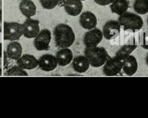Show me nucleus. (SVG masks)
Returning <instances> with one entry per match:
<instances>
[{
  "label": "nucleus",
  "mask_w": 148,
  "mask_h": 118,
  "mask_svg": "<svg viewBox=\"0 0 148 118\" xmlns=\"http://www.w3.org/2000/svg\"><path fill=\"white\" fill-rule=\"evenodd\" d=\"M53 35L56 46L68 48L75 40V33L72 28L65 24H59L54 29Z\"/></svg>",
  "instance_id": "1"
},
{
  "label": "nucleus",
  "mask_w": 148,
  "mask_h": 118,
  "mask_svg": "<svg viewBox=\"0 0 148 118\" xmlns=\"http://www.w3.org/2000/svg\"><path fill=\"white\" fill-rule=\"evenodd\" d=\"M84 56L93 67H99L103 65L110 57L106 50L103 47H86L84 51Z\"/></svg>",
  "instance_id": "2"
},
{
  "label": "nucleus",
  "mask_w": 148,
  "mask_h": 118,
  "mask_svg": "<svg viewBox=\"0 0 148 118\" xmlns=\"http://www.w3.org/2000/svg\"><path fill=\"white\" fill-rule=\"evenodd\" d=\"M118 21L123 26L125 31L130 30L133 32L140 30L143 25V20L140 16L127 12L119 16Z\"/></svg>",
  "instance_id": "3"
},
{
  "label": "nucleus",
  "mask_w": 148,
  "mask_h": 118,
  "mask_svg": "<svg viewBox=\"0 0 148 118\" xmlns=\"http://www.w3.org/2000/svg\"><path fill=\"white\" fill-rule=\"evenodd\" d=\"M4 40L14 41L19 39L23 35L22 24L16 22L4 23Z\"/></svg>",
  "instance_id": "4"
},
{
  "label": "nucleus",
  "mask_w": 148,
  "mask_h": 118,
  "mask_svg": "<svg viewBox=\"0 0 148 118\" xmlns=\"http://www.w3.org/2000/svg\"><path fill=\"white\" fill-rule=\"evenodd\" d=\"M51 35L50 31L47 29L40 31L36 36L34 41V45L37 50H48L50 48L49 43L51 41Z\"/></svg>",
  "instance_id": "5"
},
{
  "label": "nucleus",
  "mask_w": 148,
  "mask_h": 118,
  "mask_svg": "<svg viewBox=\"0 0 148 118\" xmlns=\"http://www.w3.org/2000/svg\"><path fill=\"white\" fill-rule=\"evenodd\" d=\"M123 67L122 61L117 58L116 56L112 58L109 57L103 68V72L106 76H116L119 74Z\"/></svg>",
  "instance_id": "6"
},
{
  "label": "nucleus",
  "mask_w": 148,
  "mask_h": 118,
  "mask_svg": "<svg viewBox=\"0 0 148 118\" xmlns=\"http://www.w3.org/2000/svg\"><path fill=\"white\" fill-rule=\"evenodd\" d=\"M39 21L38 20L27 18L25 21L22 24L23 35L27 38H33L39 32Z\"/></svg>",
  "instance_id": "7"
},
{
  "label": "nucleus",
  "mask_w": 148,
  "mask_h": 118,
  "mask_svg": "<svg viewBox=\"0 0 148 118\" xmlns=\"http://www.w3.org/2000/svg\"><path fill=\"white\" fill-rule=\"evenodd\" d=\"M103 38L102 31L98 28L92 29L87 32L83 39L84 44L86 47L97 46Z\"/></svg>",
  "instance_id": "8"
},
{
  "label": "nucleus",
  "mask_w": 148,
  "mask_h": 118,
  "mask_svg": "<svg viewBox=\"0 0 148 118\" xmlns=\"http://www.w3.org/2000/svg\"><path fill=\"white\" fill-rule=\"evenodd\" d=\"M120 27L121 25L118 21L109 20L103 26V35L106 39L109 40L120 34Z\"/></svg>",
  "instance_id": "9"
},
{
  "label": "nucleus",
  "mask_w": 148,
  "mask_h": 118,
  "mask_svg": "<svg viewBox=\"0 0 148 118\" xmlns=\"http://www.w3.org/2000/svg\"><path fill=\"white\" fill-rule=\"evenodd\" d=\"M57 64L58 63L56 57L51 54H44L38 60L39 68L46 72L53 71L57 67Z\"/></svg>",
  "instance_id": "10"
},
{
  "label": "nucleus",
  "mask_w": 148,
  "mask_h": 118,
  "mask_svg": "<svg viewBox=\"0 0 148 118\" xmlns=\"http://www.w3.org/2000/svg\"><path fill=\"white\" fill-rule=\"evenodd\" d=\"M79 23L83 28L91 30L95 28L97 25V17L94 13L90 11L84 12L80 16Z\"/></svg>",
  "instance_id": "11"
},
{
  "label": "nucleus",
  "mask_w": 148,
  "mask_h": 118,
  "mask_svg": "<svg viewBox=\"0 0 148 118\" xmlns=\"http://www.w3.org/2000/svg\"><path fill=\"white\" fill-rule=\"evenodd\" d=\"M63 6L65 12L72 16L79 15L83 9V3L80 0H65Z\"/></svg>",
  "instance_id": "12"
},
{
  "label": "nucleus",
  "mask_w": 148,
  "mask_h": 118,
  "mask_svg": "<svg viewBox=\"0 0 148 118\" xmlns=\"http://www.w3.org/2000/svg\"><path fill=\"white\" fill-rule=\"evenodd\" d=\"M17 64L23 69H32L38 65V60L32 55L24 54L17 60Z\"/></svg>",
  "instance_id": "13"
},
{
  "label": "nucleus",
  "mask_w": 148,
  "mask_h": 118,
  "mask_svg": "<svg viewBox=\"0 0 148 118\" xmlns=\"http://www.w3.org/2000/svg\"><path fill=\"white\" fill-rule=\"evenodd\" d=\"M57 63L60 66L64 67L71 63L73 59V53L68 48H62L56 54Z\"/></svg>",
  "instance_id": "14"
},
{
  "label": "nucleus",
  "mask_w": 148,
  "mask_h": 118,
  "mask_svg": "<svg viewBox=\"0 0 148 118\" xmlns=\"http://www.w3.org/2000/svg\"><path fill=\"white\" fill-rule=\"evenodd\" d=\"M123 61L122 68L124 73L128 76H132L135 74L138 69V62L135 57L130 55Z\"/></svg>",
  "instance_id": "15"
},
{
  "label": "nucleus",
  "mask_w": 148,
  "mask_h": 118,
  "mask_svg": "<svg viewBox=\"0 0 148 118\" xmlns=\"http://www.w3.org/2000/svg\"><path fill=\"white\" fill-rule=\"evenodd\" d=\"M90 62L87 58L84 56H77L72 61L73 69L78 73H84L90 67Z\"/></svg>",
  "instance_id": "16"
},
{
  "label": "nucleus",
  "mask_w": 148,
  "mask_h": 118,
  "mask_svg": "<svg viewBox=\"0 0 148 118\" xmlns=\"http://www.w3.org/2000/svg\"><path fill=\"white\" fill-rule=\"evenodd\" d=\"M19 8L22 14L27 18L34 16L36 13V6L32 0H22L20 3Z\"/></svg>",
  "instance_id": "17"
},
{
  "label": "nucleus",
  "mask_w": 148,
  "mask_h": 118,
  "mask_svg": "<svg viewBox=\"0 0 148 118\" xmlns=\"http://www.w3.org/2000/svg\"><path fill=\"white\" fill-rule=\"evenodd\" d=\"M111 3L110 8L112 12L119 16L126 12L130 6L128 0H113Z\"/></svg>",
  "instance_id": "18"
},
{
  "label": "nucleus",
  "mask_w": 148,
  "mask_h": 118,
  "mask_svg": "<svg viewBox=\"0 0 148 118\" xmlns=\"http://www.w3.org/2000/svg\"><path fill=\"white\" fill-rule=\"evenodd\" d=\"M6 53L8 57L17 60L22 54L21 45L18 42L13 41L9 43L7 46Z\"/></svg>",
  "instance_id": "19"
},
{
  "label": "nucleus",
  "mask_w": 148,
  "mask_h": 118,
  "mask_svg": "<svg viewBox=\"0 0 148 118\" xmlns=\"http://www.w3.org/2000/svg\"><path fill=\"white\" fill-rule=\"evenodd\" d=\"M137 45H128L123 46L116 53V57L123 61L136 48Z\"/></svg>",
  "instance_id": "20"
},
{
  "label": "nucleus",
  "mask_w": 148,
  "mask_h": 118,
  "mask_svg": "<svg viewBox=\"0 0 148 118\" xmlns=\"http://www.w3.org/2000/svg\"><path fill=\"white\" fill-rule=\"evenodd\" d=\"M133 8L136 13L145 14L148 13V0H135Z\"/></svg>",
  "instance_id": "21"
},
{
  "label": "nucleus",
  "mask_w": 148,
  "mask_h": 118,
  "mask_svg": "<svg viewBox=\"0 0 148 118\" xmlns=\"http://www.w3.org/2000/svg\"><path fill=\"white\" fill-rule=\"evenodd\" d=\"M7 76H28V73L18 65L12 67L6 73Z\"/></svg>",
  "instance_id": "22"
},
{
  "label": "nucleus",
  "mask_w": 148,
  "mask_h": 118,
  "mask_svg": "<svg viewBox=\"0 0 148 118\" xmlns=\"http://www.w3.org/2000/svg\"><path fill=\"white\" fill-rule=\"evenodd\" d=\"M42 6L46 9H52L59 3L60 0H39Z\"/></svg>",
  "instance_id": "23"
},
{
  "label": "nucleus",
  "mask_w": 148,
  "mask_h": 118,
  "mask_svg": "<svg viewBox=\"0 0 148 118\" xmlns=\"http://www.w3.org/2000/svg\"><path fill=\"white\" fill-rule=\"evenodd\" d=\"M95 3L99 5L105 6L111 3L113 0H94Z\"/></svg>",
  "instance_id": "24"
},
{
  "label": "nucleus",
  "mask_w": 148,
  "mask_h": 118,
  "mask_svg": "<svg viewBox=\"0 0 148 118\" xmlns=\"http://www.w3.org/2000/svg\"><path fill=\"white\" fill-rule=\"evenodd\" d=\"M2 56V44L0 43V57Z\"/></svg>",
  "instance_id": "25"
},
{
  "label": "nucleus",
  "mask_w": 148,
  "mask_h": 118,
  "mask_svg": "<svg viewBox=\"0 0 148 118\" xmlns=\"http://www.w3.org/2000/svg\"><path fill=\"white\" fill-rule=\"evenodd\" d=\"M146 64L148 66V53L147 54V56H146Z\"/></svg>",
  "instance_id": "26"
},
{
  "label": "nucleus",
  "mask_w": 148,
  "mask_h": 118,
  "mask_svg": "<svg viewBox=\"0 0 148 118\" xmlns=\"http://www.w3.org/2000/svg\"><path fill=\"white\" fill-rule=\"evenodd\" d=\"M2 75V70H1V68H0V76Z\"/></svg>",
  "instance_id": "27"
},
{
  "label": "nucleus",
  "mask_w": 148,
  "mask_h": 118,
  "mask_svg": "<svg viewBox=\"0 0 148 118\" xmlns=\"http://www.w3.org/2000/svg\"><path fill=\"white\" fill-rule=\"evenodd\" d=\"M1 8H0V16H1Z\"/></svg>",
  "instance_id": "28"
},
{
  "label": "nucleus",
  "mask_w": 148,
  "mask_h": 118,
  "mask_svg": "<svg viewBox=\"0 0 148 118\" xmlns=\"http://www.w3.org/2000/svg\"><path fill=\"white\" fill-rule=\"evenodd\" d=\"M147 24H148V17H147Z\"/></svg>",
  "instance_id": "29"
},
{
  "label": "nucleus",
  "mask_w": 148,
  "mask_h": 118,
  "mask_svg": "<svg viewBox=\"0 0 148 118\" xmlns=\"http://www.w3.org/2000/svg\"><path fill=\"white\" fill-rule=\"evenodd\" d=\"M1 32V27H0V33Z\"/></svg>",
  "instance_id": "30"
},
{
  "label": "nucleus",
  "mask_w": 148,
  "mask_h": 118,
  "mask_svg": "<svg viewBox=\"0 0 148 118\" xmlns=\"http://www.w3.org/2000/svg\"><path fill=\"white\" fill-rule=\"evenodd\" d=\"M80 1H85V0H80Z\"/></svg>",
  "instance_id": "31"
}]
</instances>
